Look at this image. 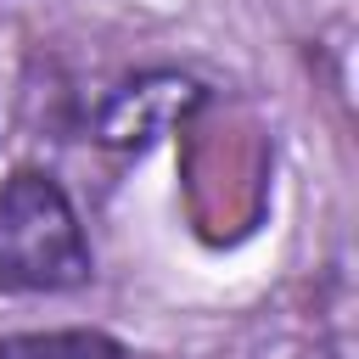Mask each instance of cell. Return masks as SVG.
I'll list each match as a JSON object with an SVG mask.
<instances>
[{
	"instance_id": "obj_1",
	"label": "cell",
	"mask_w": 359,
	"mask_h": 359,
	"mask_svg": "<svg viewBox=\"0 0 359 359\" xmlns=\"http://www.w3.org/2000/svg\"><path fill=\"white\" fill-rule=\"evenodd\" d=\"M95 280V247L50 168L0 180V297H62Z\"/></svg>"
},
{
	"instance_id": "obj_3",
	"label": "cell",
	"mask_w": 359,
	"mask_h": 359,
	"mask_svg": "<svg viewBox=\"0 0 359 359\" xmlns=\"http://www.w3.org/2000/svg\"><path fill=\"white\" fill-rule=\"evenodd\" d=\"M0 359H135L101 325H56V331H6Z\"/></svg>"
},
{
	"instance_id": "obj_2",
	"label": "cell",
	"mask_w": 359,
	"mask_h": 359,
	"mask_svg": "<svg viewBox=\"0 0 359 359\" xmlns=\"http://www.w3.org/2000/svg\"><path fill=\"white\" fill-rule=\"evenodd\" d=\"M202 101H208V90H202L191 73H174V67L123 79V84L95 107V140L112 146V151H146L168 123L191 118Z\"/></svg>"
}]
</instances>
